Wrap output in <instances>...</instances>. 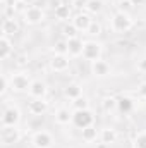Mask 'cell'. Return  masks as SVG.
<instances>
[{
    "label": "cell",
    "mask_w": 146,
    "mask_h": 148,
    "mask_svg": "<svg viewBox=\"0 0 146 148\" xmlns=\"http://www.w3.org/2000/svg\"><path fill=\"white\" fill-rule=\"evenodd\" d=\"M110 28H112L113 33L124 35V33H127V31H131L134 28V19L131 17L129 12L117 10V12H113V16L110 19Z\"/></svg>",
    "instance_id": "6da1fadb"
},
{
    "label": "cell",
    "mask_w": 146,
    "mask_h": 148,
    "mask_svg": "<svg viewBox=\"0 0 146 148\" xmlns=\"http://www.w3.org/2000/svg\"><path fill=\"white\" fill-rule=\"evenodd\" d=\"M9 77H10V90L14 93H28L29 91L31 83H33V79L29 77V74L16 73V74H12V76H9Z\"/></svg>",
    "instance_id": "7a4b0ae2"
},
{
    "label": "cell",
    "mask_w": 146,
    "mask_h": 148,
    "mask_svg": "<svg viewBox=\"0 0 146 148\" xmlns=\"http://www.w3.org/2000/svg\"><path fill=\"white\" fill-rule=\"evenodd\" d=\"M102 53H103V45L100 41H96V40L84 41V47H83V59L84 60H89V62L100 60Z\"/></svg>",
    "instance_id": "3957f363"
},
{
    "label": "cell",
    "mask_w": 146,
    "mask_h": 148,
    "mask_svg": "<svg viewBox=\"0 0 146 148\" xmlns=\"http://www.w3.org/2000/svg\"><path fill=\"white\" fill-rule=\"evenodd\" d=\"M23 138V133L17 126H2V131H0V141L3 147H10V145H16L19 143Z\"/></svg>",
    "instance_id": "277c9868"
},
{
    "label": "cell",
    "mask_w": 146,
    "mask_h": 148,
    "mask_svg": "<svg viewBox=\"0 0 146 148\" xmlns=\"http://www.w3.org/2000/svg\"><path fill=\"white\" fill-rule=\"evenodd\" d=\"M23 19L28 26H36L40 23L45 21V10L38 5H29L28 9H24L23 12Z\"/></svg>",
    "instance_id": "5b68a950"
},
{
    "label": "cell",
    "mask_w": 146,
    "mask_h": 148,
    "mask_svg": "<svg viewBox=\"0 0 146 148\" xmlns=\"http://www.w3.org/2000/svg\"><path fill=\"white\" fill-rule=\"evenodd\" d=\"M72 124L77 129H84V127H88V126H93V124H95V114L91 112V109H86V110H74Z\"/></svg>",
    "instance_id": "8992f818"
},
{
    "label": "cell",
    "mask_w": 146,
    "mask_h": 148,
    "mask_svg": "<svg viewBox=\"0 0 146 148\" xmlns=\"http://www.w3.org/2000/svg\"><path fill=\"white\" fill-rule=\"evenodd\" d=\"M21 110L17 105H7L2 110V126H19Z\"/></svg>",
    "instance_id": "52a82bcc"
},
{
    "label": "cell",
    "mask_w": 146,
    "mask_h": 148,
    "mask_svg": "<svg viewBox=\"0 0 146 148\" xmlns=\"http://www.w3.org/2000/svg\"><path fill=\"white\" fill-rule=\"evenodd\" d=\"M31 143H33L35 148H52L53 147V136H52V133H48L45 129H40V131L33 133Z\"/></svg>",
    "instance_id": "ba28073f"
},
{
    "label": "cell",
    "mask_w": 146,
    "mask_h": 148,
    "mask_svg": "<svg viewBox=\"0 0 146 148\" xmlns=\"http://www.w3.org/2000/svg\"><path fill=\"white\" fill-rule=\"evenodd\" d=\"M48 66L52 71L55 73H65L71 66V60H69V55H62V53H53L52 59L48 60Z\"/></svg>",
    "instance_id": "9c48e42d"
},
{
    "label": "cell",
    "mask_w": 146,
    "mask_h": 148,
    "mask_svg": "<svg viewBox=\"0 0 146 148\" xmlns=\"http://www.w3.org/2000/svg\"><path fill=\"white\" fill-rule=\"evenodd\" d=\"M71 23L77 28V31H79V33H81V31H83V33H86V31H88V28L91 26L93 19H91V14H88V12H77V14H74V17L71 19Z\"/></svg>",
    "instance_id": "30bf717a"
},
{
    "label": "cell",
    "mask_w": 146,
    "mask_h": 148,
    "mask_svg": "<svg viewBox=\"0 0 146 148\" xmlns=\"http://www.w3.org/2000/svg\"><path fill=\"white\" fill-rule=\"evenodd\" d=\"M46 93H48V86H46V83L41 81V79H33L28 95H29L31 98H45Z\"/></svg>",
    "instance_id": "8fae6325"
},
{
    "label": "cell",
    "mask_w": 146,
    "mask_h": 148,
    "mask_svg": "<svg viewBox=\"0 0 146 148\" xmlns=\"http://www.w3.org/2000/svg\"><path fill=\"white\" fill-rule=\"evenodd\" d=\"M110 73H112V67L107 60L100 59V60L91 62V74L95 77H107V76H110Z\"/></svg>",
    "instance_id": "7c38bea8"
},
{
    "label": "cell",
    "mask_w": 146,
    "mask_h": 148,
    "mask_svg": "<svg viewBox=\"0 0 146 148\" xmlns=\"http://www.w3.org/2000/svg\"><path fill=\"white\" fill-rule=\"evenodd\" d=\"M28 110L31 115H43L48 110V102L45 98H31L28 103Z\"/></svg>",
    "instance_id": "4fadbf2b"
},
{
    "label": "cell",
    "mask_w": 146,
    "mask_h": 148,
    "mask_svg": "<svg viewBox=\"0 0 146 148\" xmlns=\"http://www.w3.org/2000/svg\"><path fill=\"white\" fill-rule=\"evenodd\" d=\"M19 29H21V26H19L16 17H3V21H2V35L14 36V35L19 33Z\"/></svg>",
    "instance_id": "5bb4252c"
},
{
    "label": "cell",
    "mask_w": 146,
    "mask_h": 148,
    "mask_svg": "<svg viewBox=\"0 0 146 148\" xmlns=\"http://www.w3.org/2000/svg\"><path fill=\"white\" fill-rule=\"evenodd\" d=\"M72 115L74 112L69 107H59L55 110V114H53V119H55V122L59 126H67V124L72 122Z\"/></svg>",
    "instance_id": "9a60e30c"
},
{
    "label": "cell",
    "mask_w": 146,
    "mask_h": 148,
    "mask_svg": "<svg viewBox=\"0 0 146 148\" xmlns=\"http://www.w3.org/2000/svg\"><path fill=\"white\" fill-rule=\"evenodd\" d=\"M12 53H14V43H12L10 36L2 35L0 36V59L2 60H9L12 57Z\"/></svg>",
    "instance_id": "2e32d148"
},
{
    "label": "cell",
    "mask_w": 146,
    "mask_h": 148,
    "mask_svg": "<svg viewBox=\"0 0 146 148\" xmlns=\"http://www.w3.org/2000/svg\"><path fill=\"white\" fill-rule=\"evenodd\" d=\"M83 47L84 41L81 38H69L67 40V55L69 57H81L83 55Z\"/></svg>",
    "instance_id": "e0dca14e"
},
{
    "label": "cell",
    "mask_w": 146,
    "mask_h": 148,
    "mask_svg": "<svg viewBox=\"0 0 146 148\" xmlns=\"http://www.w3.org/2000/svg\"><path fill=\"white\" fill-rule=\"evenodd\" d=\"M53 16H55V19L57 21H60V23H67L69 19H72V5H69V3H62V5H59L55 10H53Z\"/></svg>",
    "instance_id": "ac0fdd59"
},
{
    "label": "cell",
    "mask_w": 146,
    "mask_h": 148,
    "mask_svg": "<svg viewBox=\"0 0 146 148\" xmlns=\"http://www.w3.org/2000/svg\"><path fill=\"white\" fill-rule=\"evenodd\" d=\"M117 141V131L113 127H103L100 131V143L105 145V147H110Z\"/></svg>",
    "instance_id": "d6986e66"
},
{
    "label": "cell",
    "mask_w": 146,
    "mask_h": 148,
    "mask_svg": "<svg viewBox=\"0 0 146 148\" xmlns=\"http://www.w3.org/2000/svg\"><path fill=\"white\" fill-rule=\"evenodd\" d=\"M81 140L84 143H93L96 140H100V131L96 129V126H88L84 129H81Z\"/></svg>",
    "instance_id": "ffe728a7"
},
{
    "label": "cell",
    "mask_w": 146,
    "mask_h": 148,
    "mask_svg": "<svg viewBox=\"0 0 146 148\" xmlns=\"http://www.w3.org/2000/svg\"><path fill=\"white\" fill-rule=\"evenodd\" d=\"M64 97L69 98L71 102L76 100V98H79V97H83V86L79 83H69L64 88Z\"/></svg>",
    "instance_id": "44dd1931"
},
{
    "label": "cell",
    "mask_w": 146,
    "mask_h": 148,
    "mask_svg": "<svg viewBox=\"0 0 146 148\" xmlns=\"http://www.w3.org/2000/svg\"><path fill=\"white\" fill-rule=\"evenodd\" d=\"M100 105H102V110L105 112V114H112V112H115L119 109V100L115 97H105L100 102Z\"/></svg>",
    "instance_id": "7402d4cb"
},
{
    "label": "cell",
    "mask_w": 146,
    "mask_h": 148,
    "mask_svg": "<svg viewBox=\"0 0 146 148\" xmlns=\"http://www.w3.org/2000/svg\"><path fill=\"white\" fill-rule=\"evenodd\" d=\"M84 10L88 14H100L103 10V0H86Z\"/></svg>",
    "instance_id": "603a6c76"
},
{
    "label": "cell",
    "mask_w": 146,
    "mask_h": 148,
    "mask_svg": "<svg viewBox=\"0 0 146 148\" xmlns=\"http://www.w3.org/2000/svg\"><path fill=\"white\" fill-rule=\"evenodd\" d=\"M72 103V109L74 110H86V109H89V100L83 95V97H79V98H76L71 102Z\"/></svg>",
    "instance_id": "cb8c5ba5"
},
{
    "label": "cell",
    "mask_w": 146,
    "mask_h": 148,
    "mask_svg": "<svg viewBox=\"0 0 146 148\" xmlns=\"http://www.w3.org/2000/svg\"><path fill=\"white\" fill-rule=\"evenodd\" d=\"M62 33H64L65 40H69V38H77V35H79L77 28L74 26L72 23H65V24H64V28H62Z\"/></svg>",
    "instance_id": "d4e9b609"
},
{
    "label": "cell",
    "mask_w": 146,
    "mask_h": 148,
    "mask_svg": "<svg viewBox=\"0 0 146 148\" xmlns=\"http://www.w3.org/2000/svg\"><path fill=\"white\" fill-rule=\"evenodd\" d=\"M102 31H103L102 23H98V21H95V19H93V23H91V26L88 28L86 35H89V36H100V35H102Z\"/></svg>",
    "instance_id": "484cf974"
},
{
    "label": "cell",
    "mask_w": 146,
    "mask_h": 148,
    "mask_svg": "<svg viewBox=\"0 0 146 148\" xmlns=\"http://www.w3.org/2000/svg\"><path fill=\"white\" fill-rule=\"evenodd\" d=\"M53 53H62V55H67V40H57L53 43Z\"/></svg>",
    "instance_id": "4316f807"
},
{
    "label": "cell",
    "mask_w": 146,
    "mask_h": 148,
    "mask_svg": "<svg viewBox=\"0 0 146 148\" xmlns=\"http://www.w3.org/2000/svg\"><path fill=\"white\" fill-rule=\"evenodd\" d=\"M132 147L134 148H146V131H141V133H138L134 136Z\"/></svg>",
    "instance_id": "83f0119b"
},
{
    "label": "cell",
    "mask_w": 146,
    "mask_h": 148,
    "mask_svg": "<svg viewBox=\"0 0 146 148\" xmlns=\"http://www.w3.org/2000/svg\"><path fill=\"white\" fill-rule=\"evenodd\" d=\"M10 90V77L7 74H2V88H0V95L5 97V93Z\"/></svg>",
    "instance_id": "f1b7e54d"
},
{
    "label": "cell",
    "mask_w": 146,
    "mask_h": 148,
    "mask_svg": "<svg viewBox=\"0 0 146 148\" xmlns=\"http://www.w3.org/2000/svg\"><path fill=\"white\" fill-rule=\"evenodd\" d=\"M134 9V2L132 0H122L119 3V10H124V12H131Z\"/></svg>",
    "instance_id": "f546056e"
},
{
    "label": "cell",
    "mask_w": 146,
    "mask_h": 148,
    "mask_svg": "<svg viewBox=\"0 0 146 148\" xmlns=\"http://www.w3.org/2000/svg\"><path fill=\"white\" fill-rule=\"evenodd\" d=\"M29 62V57L26 55V53H21V55H17L16 57V64L19 66V67H23V66H26Z\"/></svg>",
    "instance_id": "4dcf8cb0"
},
{
    "label": "cell",
    "mask_w": 146,
    "mask_h": 148,
    "mask_svg": "<svg viewBox=\"0 0 146 148\" xmlns=\"http://www.w3.org/2000/svg\"><path fill=\"white\" fill-rule=\"evenodd\" d=\"M138 97L139 98H143V100H146V81H143V83H139L138 84Z\"/></svg>",
    "instance_id": "1f68e13d"
},
{
    "label": "cell",
    "mask_w": 146,
    "mask_h": 148,
    "mask_svg": "<svg viewBox=\"0 0 146 148\" xmlns=\"http://www.w3.org/2000/svg\"><path fill=\"white\" fill-rule=\"evenodd\" d=\"M136 69H138L139 73H146V57H143V59H139V60H138Z\"/></svg>",
    "instance_id": "d6a6232c"
},
{
    "label": "cell",
    "mask_w": 146,
    "mask_h": 148,
    "mask_svg": "<svg viewBox=\"0 0 146 148\" xmlns=\"http://www.w3.org/2000/svg\"><path fill=\"white\" fill-rule=\"evenodd\" d=\"M71 5L76 7V9H84V7H86V0H72Z\"/></svg>",
    "instance_id": "836d02e7"
},
{
    "label": "cell",
    "mask_w": 146,
    "mask_h": 148,
    "mask_svg": "<svg viewBox=\"0 0 146 148\" xmlns=\"http://www.w3.org/2000/svg\"><path fill=\"white\" fill-rule=\"evenodd\" d=\"M59 5H62V0H50V7H52L53 10H55Z\"/></svg>",
    "instance_id": "e575fe53"
},
{
    "label": "cell",
    "mask_w": 146,
    "mask_h": 148,
    "mask_svg": "<svg viewBox=\"0 0 146 148\" xmlns=\"http://www.w3.org/2000/svg\"><path fill=\"white\" fill-rule=\"evenodd\" d=\"M19 2H23L24 5H28V7H29V5H33V3H35L36 0H19Z\"/></svg>",
    "instance_id": "d590c367"
},
{
    "label": "cell",
    "mask_w": 146,
    "mask_h": 148,
    "mask_svg": "<svg viewBox=\"0 0 146 148\" xmlns=\"http://www.w3.org/2000/svg\"><path fill=\"white\" fill-rule=\"evenodd\" d=\"M134 2V5H141V3H145V0H132Z\"/></svg>",
    "instance_id": "8d00e7d4"
},
{
    "label": "cell",
    "mask_w": 146,
    "mask_h": 148,
    "mask_svg": "<svg viewBox=\"0 0 146 148\" xmlns=\"http://www.w3.org/2000/svg\"><path fill=\"white\" fill-rule=\"evenodd\" d=\"M115 2H117V3H120V2H122V0H115Z\"/></svg>",
    "instance_id": "74e56055"
},
{
    "label": "cell",
    "mask_w": 146,
    "mask_h": 148,
    "mask_svg": "<svg viewBox=\"0 0 146 148\" xmlns=\"http://www.w3.org/2000/svg\"><path fill=\"white\" fill-rule=\"evenodd\" d=\"M132 148H134V147H132Z\"/></svg>",
    "instance_id": "f35d334b"
}]
</instances>
